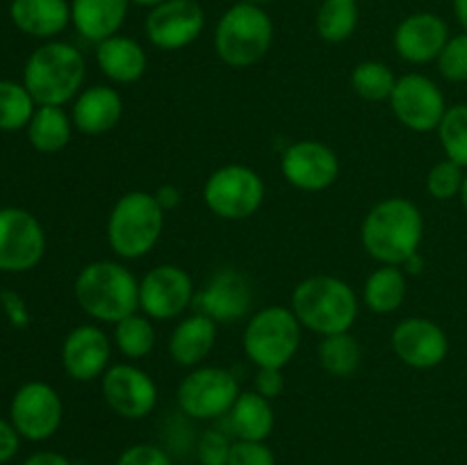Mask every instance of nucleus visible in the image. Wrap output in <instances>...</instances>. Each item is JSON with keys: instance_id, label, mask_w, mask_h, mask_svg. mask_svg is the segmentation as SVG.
<instances>
[{"instance_id": "1", "label": "nucleus", "mask_w": 467, "mask_h": 465, "mask_svg": "<svg viewBox=\"0 0 467 465\" xmlns=\"http://www.w3.org/2000/svg\"><path fill=\"white\" fill-rule=\"evenodd\" d=\"M424 237V217L406 196H388L372 205L360 226L363 249L379 264L401 267L406 258L418 253Z\"/></svg>"}, {"instance_id": "2", "label": "nucleus", "mask_w": 467, "mask_h": 465, "mask_svg": "<svg viewBox=\"0 0 467 465\" xmlns=\"http://www.w3.org/2000/svg\"><path fill=\"white\" fill-rule=\"evenodd\" d=\"M78 305L99 324H117L140 310V281L117 260L85 264L73 285Z\"/></svg>"}, {"instance_id": "3", "label": "nucleus", "mask_w": 467, "mask_h": 465, "mask_svg": "<svg viewBox=\"0 0 467 465\" xmlns=\"http://www.w3.org/2000/svg\"><path fill=\"white\" fill-rule=\"evenodd\" d=\"M292 313L299 324L317 336L351 331L358 319V294L337 276H308L292 292Z\"/></svg>"}, {"instance_id": "4", "label": "nucleus", "mask_w": 467, "mask_h": 465, "mask_svg": "<svg viewBox=\"0 0 467 465\" xmlns=\"http://www.w3.org/2000/svg\"><path fill=\"white\" fill-rule=\"evenodd\" d=\"M85 55L67 41H46L27 57L23 85L36 105H67L85 82Z\"/></svg>"}, {"instance_id": "5", "label": "nucleus", "mask_w": 467, "mask_h": 465, "mask_svg": "<svg viewBox=\"0 0 467 465\" xmlns=\"http://www.w3.org/2000/svg\"><path fill=\"white\" fill-rule=\"evenodd\" d=\"M164 231V210L153 191L132 190L108 214V244L121 260H140L155 249Z\"/></svg>"}, {"instance_id": "6", "label": "nucleus", "mask_w": 467, "mask_h": 465, "mask_svg": "<svg viewBox=\"0 0 467 465\" xmlns=\"http://www.w3.org/2000/svg\"><path fill=\"white\" fill-rule=\"evenodd\" d=\"M272 41V16L265 12V7L244 0L231 5L214 27V53L231 68L258 64L269 53Z\"/></svg>"}, {"instance_id": "7", "label": "nucleus", "mask_w": 467, "mask_h": 465, "mask_svg": "<svg viewBox=\"0 0 467 465\" xmlns=\"http://www.w3.org/2000/svg\"><path fill=\"white\" fill-rule=\"evenodd\" d=\"M301 331L304 326L287 305L260 308L242 333L244 356L255 367L283 369L299 351Z\"/></svg>"}, {"instance_id": "8", "label": "nucleus", "mask_w": 467, "mask_h": 465, "mask_svg": "<svg viewBox=\"0 0 467 465\" xmlns=\"http://www.w3.org/2000/svg\"><path fill=\"white\" fill-rule=\"evenodd\" d=\"M203 201L214 217L244 222L263 205L265 181L246 164H223L205 178Z\"/></svg>"}, {"instance_id": "9", "label": "nucleus", "mask_w": 467, "mask_h": 465, "mask_svg": "<svg viewBox=\"0 0 467 465\" xmlns=\"http://www.w3.org/2000/svg\"><path fill=\"white\" fill-rule=\"evenodd\" d=\"M240 392V383L231 369L199 365L187 372L178 386L176 397L187 418L210 422V419L226 418Z\"/></svg>"}, {"instance_id": "10", "label": "nucleus", "mask_w": 467, "mask_h": 465, "mask_svg": "<svg viewBox=\"0 0 467 465\" xmlns=\"http://www.w3.org/2000/svg\"><path fill=\"white\" fill-rule=\"evenodd\" d=\"M390 109L397 121L413 132H433L447 112V100L436 80L424 73H406L397 78L390 96Z\"/></svg>"}, {"instance_id": "11", "label": "nucleus", "mask_w": 467, "mask_h": 465, "mask_svg": "<svg viewBox=\"0 0 467 465\" xmlns=\"http://www.w3.org/2000/svg\"><path fill=\"white\" fill-rule=\"evenodd\" d=\"M194 299V281L178 264H158L140 278V313L150 319L181 317Z\"/></svg>"}, {"instance_id": "12", "label": "nucleus", "mask_w": 467, "mask_h": 465, "mask_svg": "<svg viewBox=\"0 0 467 465\" xmlns=\"http://www.w3.org/2000/svg\"><path fill=\"white\" fill-rule=\"evenodd\" d=\"M9 418L18 436L41 442L57 433L64 418L62 397L53 386L44 381H27L14 395Z\"/></svg>"}, {"instance_id": "13", "label": "nucleus", "mask_w": 467, "mask_h": 465, "mask_svg": "<svg viewBox=\"0 0 467 465\" xmlns=\"http://www.w3.org/2000/svg\"><path fill=\"white\" fill-rule=\"evenodd\" d=\"M100 392L108 408L123 419H144L158 406L153 377L130 363L109 365L100 377Z\"/></svg>"}, {"instance_id": "14", "label": "nucleus", "mask_w": 467, "mask_h": 465, "mask_svg": "<svg viewBox=\"0 0 467 465\" xmlns=\"http://www.w3.org/2000/svg\"><path fill=\"white\" fill-rule=\"evenodd\" d=\"M46 253L39 219L23 208H0V272H27Z\"/></svg>"}, {"instance_id": "15", "label": "nucleus", "mask_w": 467, "mask_h": 465, "mask_svg": "<svg viewBox=\"0 0 467 465\" xmlns=\"http://www.w3.org/2000/svg\"><path fill=\"white\" fill-rule=\"evenodd\" d=\"M205 27V12L196 0H164L146 16V39L160 50H182L194 44Z\"/></svg>"}, {"instance_id": "16", "label": "nucleus", "mask_w": 467, "mask_h": 465, "mask_svg": "<svg viewBox=\"0 0 467 465\" xmlns=\"http://www.w3.org/2000/svg\"><path fill=\"white\" fill-rule=\"evenodd\" d=\"M281 173L296 190L324 191L340 178V158L324 141L301 140L283 150Z\"/></svg>"}, {"instance_id": "17", "label": "nucleus", "mask_w": 467, "mask_h": 465, "mask_svg": "<svg viewBox=\"0 0 467 465\" xmlns=\"http://www.w3.org/2000/svg\"><path fill=\"white\" fill-rule=\"evenodd\" d=\"M397 358L413 369H433L445 363L450 337L445 328L429 317H404L390 336Z\"/></svg>"}, {"instance_id": "18", "label": "nucleus", "mask_w": 467, "mask_h": 465, "mask_svg": "<svg viewBox=\"0 0 467 465\" xmlns=\"http://www.w3.org/2000/svg\"><path fill=\"white\" fill-rule=\"evenodd\" d=\"M112 358V340L99 324H80L62 342V367L73 381L89 383L100 378Z\"/></svg>"}, {"instance_id": "19", "label": "nucleus", "mask_w": 467, "mask_h": 465, "mask_svg": "<svg viewBox=\"0 0 467 465\" xmlns=\"http://www.w3.org/2000/svg\"><path fill=\"white\" fill-rule=\"evenodd\" d=\"M450 26L433 12H415L401 18L392 35L397 55L409 64L436 62L450 41Z\"/></svg>"}, {"instance_id": "20", "label": "nucleus", "mask_w": 467, "mask_h": 465, "mask_svg": "<svg viewBox=\"0 0 467 465\" xmlns=\"http://www.w3.org/2000/svg\"><path fill=\"white\" fill-rule=\"evenodd\" d=\"M196 313L208 315L217 324L237 322L254 304V290L249 278L237 269H222L196 294Z\"/></svg>"}, {"instance_id": "21", "label": "nucleus", "mask_w": 467, "mask_h": 465, "mask_svg": "<svg viewBox=\"0 0 467 465\" xmlns=\"http://www.w3.org/2000/svg\"><path fill=\"white\" fill-rule=\"evenodd\" d=\"M123 117V98L114 87L91 85L76 96L71 121L82 135H105L114 130Z\"/></svg>"}, {"instance_id": "22", "label": "nucleus", "mask_w": 467, "mask_h": 465, "mask_svg": "<svg viewBox=\"0 0 467 465\" xmlns=\"http://www.w3.org/2000/svg\"><path fill=\"white\" fill-rule=\"evenodd\" d=\"M217 345V322L194 313L182 317L169 336V356L181 367H199Z\"/></svg>"}, {"instance_id": "23", "label": "nucleus", "mask_w": 467, "mask_h": 465, "mask_svg": "<svg viewBox=\"0 0 467 465\" xmlns=\"http://www.w3.org/2000/svg\"><path fill=\"white\" fill-rule=\"evenodd\" d=\"M96 64L100 73L114 85H132L141 80L149 67L144 46L126 35L108 36L96 44Z\"/></svg>"}, {"instance_id": "24", "label": "nucleus", "mask_w": 467, "mask_h": 465, "mask_svg": "<svg viewBox=\"0 0 467 465\" xmlns=\"http://www.w3.org/2000/svg\"><path fill=\"white\" fill-rule=\"evenodd\" d=\"M130 5V0H71V23L82 39L100 44L119 35Z\"/></svg>"}, {"instance_id": "25", "label": "nucleus", "mask_w": 467, "mask_h": 465, "mask_svg": "<svg viewBox=\"0 0 467 465\" xmlns=\"http://www.w3.org/2000/svg\"><path fill=\"white\" fill-rule=\"evenodd\" d=\"M12 23L26 35L36 39H53L71 23L68 0H12Z\"/></svg>"}, {"instance_id": "26", "label": "nucleus", "mask_w": 467, "mask_h": 465, "mask_svg": "<svg viewBox=\"0 0 467 465\" xmlns=\"http://www.w3.org/2000/svg\"><path fill=\"white\" fill-rule=\"evenodd\" d=\"M228 429L235 436V440H255L265 442L274 431L276 413H274L272 401L265 399L255 390L240 392L233 408L228 410Z\"/></svg>"}, {"instance_id": "27", "label": "nucleus", "mask_w": 467, "mask_h": 465, "mask_svg": "<svg viewBox=\"0 0 467 465\" xmlns=\"http://www.w3.org/2000/svg\"><path fill=\"white\" fill-rule=\"evenodd\" d=\"M406 272L397 264H379L368 276L363 287V301L368 310L377 315H392L401 308L406 299Z\"/></svg>"}, {"instance_id": "28", "label": "nucleus", "mask_w": 467, "mask_h": 465, "mask_svg": "<svg viewBox=\"0 0 467 465\" xmlns=\"http://www.w3.org/2000/svg\"><path fill=\"white\" fill-rule=\"evenodd\" d=\"M73 121L59 105H39L27 123V140L39 153H57L71 141Z\"/></svg>"}, {"instance_id": "29", "label": "nucleus", "mask_w": 467, "mask_h": 465, "mask_svg": "<svg viewBox=\"0 0 467 465\" xmlns=\"http://www.w3.org/2000/svg\"><path fill=\"white\" fill-rule=\"evenodd\" d=\"M319 367L336 378H347L358 372L363 363V346L351 331L324 336L317 346Z\"/></svg>"}, {"instance_id": "30", "label": "nucleus", "mask_w": 467, "mask_h": 465, "mask_svg": "<svg viewBox=\"0 0 467 465\" xmlns=\"http://www.w3.org/2000/svg\"><path fill=\"white\" fill-rule=\"evenodd\" d=\"M360 21L358 0H322L315 16L319 39L327 44H342L351 39Z\"/></svg>"}, {"instance_id": "31", "label": "nucleus", "mask_w": 467, "mask_h": 465, "mask_svg": "<svg viewBox=\"0 0 467 465\" xmlns=\"http://www.w3.org/2000/svg\"><path fill=\"white\" fill-rule=\"evenodd\" d=\"M112 342L119 349V354L126 356V358H146L155 349V342H158L153 319L146 317L140 310L128 315L121 322L114 324Z\"/></svg>"}, {"instance_id": "32", "label": "nucleus", "mask_w": 467, "mask_h": 465, "mask_svg": "<svg viewBox=\"0 0 467 465\" xmlns=\"http://www.w3.org/2000/svg\"><path fill=\"white\" fill-rule=\"evenodd\" d=\"M395 85V71L386 62H379V59L356 64V68L351 71V89L356 91L358 98L368 100V103L390 100Z\"/></svg>"}, {"instance_id": "33", "label": "nucleus", "mask_w": 467, "mask_h": 465, "mask_svg": "<svg viewBox=\"0 0 467 465\" xmlns=\"http://www.w3.org/2000/svg\"><path fill=\"white\" fill-rule=\"evenodd\" d=\"M35 98L26 85L12 80H0V130L14 132L27 128L35 114Z\"/></svg>"}, {"instance_id": "34", "label": "nucleus", "mask_w": 467, "mask_h": 465, "mask_svg": "<svg viewBox=\"0 0 467 465\" xmlns=\"http://www.w3.org/2000/svg\"><path fill=\"white\" fill-rule=\"evenodd\" d=\"M436 132L442 150H445V158L467 169V103H456L447 108Z\"/></svg>"}, {"instance_id": "35", "label": "nucleus", "mask_w": 467, "mask_h": 465, "mask_svg": "<svg viewBox=\"0 0 467 465\" xmlns=\"http://www.w3.org/2000/svg\"><path fill=\"white\" fill-rule=\"evenodd\" d=\"M465 181V169L451 160H441L427 173V191L436 201H451L461 194Z\"/></svg>"}, {"instance_id": "36", "label": "nucleus", "mask_w": 467, "mask_h": 465, "mask_svg": "<svg viewBox=\"0 0 467 465\" xmlns=\"http://www.w3.org/2000/svg\"><path fill=\"white\" fill-rule=\"evenodd\" d=\"M438 71L450 82H467V32L451 35L436 59Z\"/></svg>"}, {"instance_id": "37", "label": "nucleus", "mask_w": 467, "mask_h": 465, "mask_svg": "<svg viewBox=\"0 0 467 465\" xmlns=\"http://www.w3.org/2000/svg\"><path fill=\"white\" fill-rule=\"evenodd\" d=\"M233 440L219 429H205L199 438V454L201 465H228V456H231Z\"/></svg>"}, {"instance_id": "38", "label": "nucleus", "mask_w": 467, "mask_h": 465, "mask_svg": "<svg viewBox=\"0 0 467 465\" xmlns=\"http://www.w3.org/2000/svg\"><path fill=\"white\" fill-rule=\"evenodd\" d=\"M228 465H276V454L267 442L233 440Z\"/></svg>"}, {"instance_id": "39", "label": "nucleus", "mask_w": 467, "mask_h": 465, "mask_svg": "<svg viewBox=\"0 0 467 465\" xmlns=\"http://www.w3.org/2000/svg\"><path fill=\"white\" fill-rule=\"evenodd\" d=\"M114 465H173V460L162 447L137 442V445L126 447Z\"/></svg>"}, {"instance_id": "40", "label": "nucleus", "mask_w": 467, "mask_h": 465, "mask_svg": "<svg viewBox=\"0 0 467 465\" xmlns=\"http://www.w3.org/2000/svg\"><path fill=\"white\" fill-rule=\"evenodd\" d=\"M254 390L269 401L278 399V397L285 392V377H283V369L258 367L254 378Z\"/></svg>"}, {"instance_id": "41", "label": "nucleus", "mask_w": 467, "mask_h": 465, "mask_svg": "<svg viewBox=\"0 0 467 465\" xmlns=\"http://www.w3.org/2000/svg\"><path fill=\"white\" fill-rule=\"evenodd\" d=\"M0 305H3L5 315L12 322V326L26 328L30 324V310H27L26 301L18 292L14 290H3L0 292Z\"/></svg>"}, {"instance_id": "42", "label": "nucleus", "mask_w": 467, "mask_h": 465, "mask_svg": "<svg viewBox=\"0 0 467 465\" xmlns=\"http://www.w3.org/2000/svg\"><path fill=\"white\" fill-rule=\"evenodd\" d=\"M18 445H21V436L14 429L12 422L0 418V463H7L16 456Z\"/></svg>"}, {"instance_id": "43", "label": "nucleus", "mask_w": 467, "mask_h": 465, "mask_svg": "<svg viewBox=\"0 0 467 465\" xmlns=\"http://www.w3.org/2000/svg\"><path fill=\"white\" fill-rule=\"evenodd\" d=\"M155 201L160 203V208L164 210V212H171V210H176L178 205L182 203V191L181 187L171 185V182H167V185H160L158 190L153 191Z\"/></svg>"}, {"instance_id": "44", "label": "nucleus", "mask_w": 467, "mask_h": 465, "mask_svg": "<svg viewBox=\"0 0 467 465\" xmlns=\"http://www.w3.org/2000/svg\"><path fill=\"white\" fill-rule=\"evenodd\" d=\"M23 465H73L71 460L67 459L59 451H36Z\"/></svg>"}, {"instance_id": "45", "label": "nucleus", "mask_w": 467, "mask_h": 465, "mask_svg": "<svg viewBox=\"0 0 467 465\" xmlns=\"http://www.w3.org/2000/svg\"><path fill=\"white\" fill-rule=\"evenodd\" d=\"M401 269H404L406 272V276H415V274H422V269H424V258H422V253H413L410 255V258H406L404 260V264H401Z\"/></svg>"}, {"instance_id": "46", "label": "nucleus", "mask_w": 467, "mask_h": 465, "mask_svg": "<svg viewBox=\"0 0 467 465\" xmlns=\"http://www.w3.org/2000/svg\"><path fill=\"white\" fill-rule=\"evenodd\" d=\"M454 16L459 21V26L463 27V32H467V0H454Z\"/></svg>"}, {"instance_id": "47", "label": "nucleus", "mask_w": 467, "mask_h": 465, "mask_svg": "<svg viewBox=\"0 0 467 465\" xmlns=\"http://www.w3.org/2000/svg\"><path fill=\"white\" fill-rule=\"evenodd\" d=\"M132 5H140V7H155V5H160V3H164V0H130Z\"/></svg>"}, {"instance_id": "48", "label": "nucleus", "mask_w": 467, "mask_h": 465, "mask_svg": "<svg viewBox=\"0 0 467 465\" xmlns=\"http://www.w3.org/2000/svg\"><path fill=\"white\" fill-rule=\"evenodd\" d=\"M459 199H461V203H463V210L467 212V171H465V181H463V187H461Z\"/></svg>"}, {"instance_id": "49", "label": "nucleus", "mask_w": 467, "mask_h": 465, "mask_svg": "<svg viewBox=\"0 0 467 465\" xmlns=\"http://www.w3.org/2000/svg\"><path fill=\"white\" fill-rule=\"evenodd\" d=\"M244 3H251V5H258V7H265V5H272V3H276V0H244Z\"/></svg>"}]
</instances>
